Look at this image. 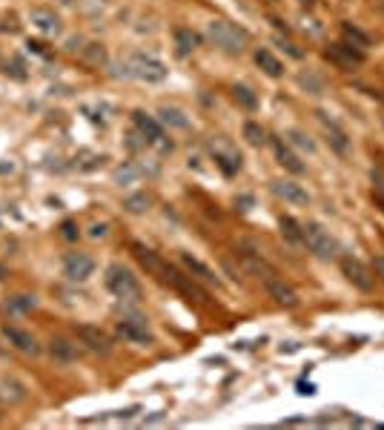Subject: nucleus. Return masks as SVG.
Segmentation results:
<instances>
[{"instance_id":"nucleus-7","label":"nucleus","mask_w":384,"mask_h":430,"mask_svg":"<svg viewBox=\"0 0 384 430\" xmlns=\"http://www.w3.org/2000/svg\"><path fill=\"white\" fill-rule=\"evenodd\" d=\"M341 273L347 276V281H350V284L359 287L361 293H370V290H373V281H376L373 270L367 267V264H361L359 259L344 256V259H341Z\"/></svg>"},{"instance_id":"nucleus-25","label":"nucleus","mask_w":384,"mask_h":430,"mask_svg":"<svg viewBox=\"0 0 384 430\" xmlns=\"http://www.w3.org/2000/svg\"><path fill=\"white\" fill-rule=\"evenodd\" d=\"M213 158H215V164L224 169V175H235L238 169H241V155H235V152L213 150Z\"/></svg>"},{"instance_id":"nucleus-23","label":"nucleus","mask_w":384,"mask_h":430,"mask_svg":"<svg viewBox=\"0 0 384 430\" xmlns=\"http://www.w3.org/2000/svg\"><path fill=\"white\" fill-rule=\"evenodd\" d=\"M158 121L164 126H172V130H189V118L175 106H161L158 109Z\"/></svg>"},{"instance_id":"nucleus-15","label":"nucleus","mask_w":384,"mask_h":430,"mask_svg":"<svg viewBox=\"0 0 384 430\" xmlns=\"http://www.w3.org/2000/svg\"><path fill=\"white\" fill-rule=\"evenodd\" d=\"M29 23L35 26L40 35H49V38L60 32V21H58V14L52 9H32L29 12Z\"/></svg>"},{"instance_id":"nucleus-24","label":"nucleus","mask_w":384,"mask_h":430,"mask_svg":"<svg viewBox=\"0 0 384 430\" xmlns=\"http://www.w3.org/2000/svg\"><path fill=\"white\" fill-rule=\"evenodd\" d=\"M341 38H344V43H350V46H356V49H367V46H370V35H367V32H361L356 23H341Z\"/></svg>"},{"instance_id":"nucleus-31","label":"nucleus","mask_w":384,"mask_h":430,"mask_svg":"<svg viewBox=\"0 0 384 430\" xmlns=\"http://www.w3.org/2000/svg\"><path fill=\"white\" fill-rule=\"evenodd\" d=\"M123 206H126V210H130V213H147L149 210V195H143V193H135V195H126L123 198Z\"/></svg>"},{"instance_id":"nucleus-20","label":"nucleus","mask_w":384,"mask_h":430,"mask_svg":"<svg viewBox=\"0 0 384 430\" xmlns=\"http://www.w3.org/2000/svg\"><path fill=\"white\" fill-rule=\"evenodd\" d=\"M276 158H278V164H281L287 172H293V175H301L304 169H307V167L301 164V158H298L290 147H287L284 141H276Z\"/></svg>"},{"instance_id":"nucleus-30","label":"nucleus","mask_w":384,"mask_h":430,"mask_svg":"<svg viewBox=\"0 0 384 430\" xmlns=\"http://www.w3.org/2000/svg\"><path fill=\"white\" fill-rule=\"evenodd\" d=\"M84 60H89L92 67H104V63H106L104 43H86V46H84Z\"/></svg>"},{"instance_id":"nucleus-10","label":"nucleus","mask_w":384,"mask_h":430,"mask_svg":"<svg viewBox=\"0 0 384 430\" xmlns=\"http://www.w3.org/2000/svg\"><path fill=\"white\" fill-rule=\"evenodd\" d=\"M75 336L81 339V344H84L86 350H92V353H101V356L112 353V342H109V336H106L101 327L77 324V327H75Z\"/></svg>"},{"instance_id":"nucleus-16","label":"nucleus","mask_w":384,"mask_h":430,"mask_svg":"<svg viewBox=\"0 0 384 430\" xmlns=\"http://www.w3.org/2000/svg\"><path fill=\"white\" fill-rule=\"evenodd\" d=\"M181 264L187 267V273H189L192 278H198V281H204V284H218L215 270H213L210 264H204L201 259L189 256V252H181Z\"/></svg>"},{"instance_id":"nucleus-40","label":"nucleus","mask_w":384,"mask_h":430,"mask_svg":"<svg viewBox=\"0 0 384 430\" xmlns=\"http://www.w3.org/2000/svg\"><path fill=\"white\" fill-rule=\"evenodd\" d=\"M298 3H301V6H307V9H310V6H315V0H298Z\"/></svg>"},{"instance_id":"nucleus-39","label":"nucleus","mask_w":384,"mask_h":430,"mask_svg":"<svg viewBox=\"0 0 384 430\" xmlns=\"http://www.w3.org/2000/svg\"><path fill=\"white\" fill-rule=\"evenodd\" d=\"M298 393H307V396H310V393H315V390H313V385H298Z\"/></svg>"},{"instance_id":"nucleus-42","label":"nucleus","mask_w":384,"mask_h":430,"mask_svg":"<svg viewBox=\"0 0 384 430\" xmlns=\"http://www.w3.org/2000/svg\"><path fill=\"white\" fill-rule=\"evenodd\" d=\"M0 419H3V402H0Z\"/></svg>"},{"instance_id":"nucleus-26","label":"nucleus","mask_w":384,"mask_h":430,"mask_svg":"<svg viewBox=\"0 0 384 430\" xmlns=\"http://www.w3.org/2000/svg\"><path fill=\"white\" fill-rule=\"evenodd\" d=\"M232 98H235V104L238 106H244V109H259V98H255V92L250 89V86H241V84H235L232 86Z\"/></svg>"},{"instance_id":"nucleus-14","label":"nucleus","mask_w":384,"mask_h":430,"mask_svg":"<svg viewBox=\"0 0 384 430\" xmlns=\"http://www.w3.org/2000/svg\"><path fill=\"white\" fill-rule=\"evenodd\" d=\"M46 350H49V359L58 364H72V361L81 359V347L69 339H52Z\"/></svg>"},{"instance_id":"nucleus-18","label":"nucleus","mask_w":384,"mask_h":430,"mask_svg":"<svg viewBox=\"0 0 384 430\" xmlns=\"http://www.w3.org/2000/svg\"><path fill=\"white\" fill-rule=\"evenodd\" d=\"M241 267H244V273L247 276H255V278H261V281H267L269 276H276V270L269 267L261 256H255V252H241Z\"/></svg>"},{"instance_id":"nucleus-3","label":"nucleus","mask_w":384,"mask_h":430,"mask_svg":"<svg viewBox=\"0 0 384 430\" xmlns=\"http://www.w3.org/2000/svg\"><path fill=\"white\" fill-rule=\"evenodd\" d=\"M301 244L307 247L313 256L318 259H335V252H339V244H335V238L322 227L315 224V221H307V224H301Z\"/></svg>"},{"instance_id":"nucleus-21","label":"nucleus","mask_w":384,"mask_h":430,"mask_svg":"<svg viewBox=\"0 0 384 430\" xmlns=\"http://www.w3.org/2000/svg\"><path fill=\"white\" fill-rule=\"evenodd\" d=\"M26 399V387L14 379H0V402L3 405H21Z\"/></svg>"},{"instance_id":"nucleus-12","label":"nucleus","mask_w":384,"mask_h":430,"mask_svg":"<svg viewBox=\"0 0 384 430\" xmlns=\"http://www.w3.org/2000/svg\"><path fill=\"white\" fill-rule=\"evenodd\" d=\"M3 336H6V342H9L14 350H21V353H26V356H38V353H40V344L35 342V336H32V333H26V330H21V327L6 324V327H3Z\"/></svg>"},{"instance_id":"nucleus-33","label":"nucleus","mask_w":384,"mask_h":430,"mask_svg":"<svg viewBox=\"0 0 384 430\" xmlns=\"http://www.w3.org/2000/svg\"><path fill=\"white\" fill-rule=\"evenodd\" d=\"M109 112H112V109H109L106 104L84 106V115H86V118H92V121H101V123H106V121H109Z\"/></svg>"},{"instance_id":"nucleus-1","label":"nucleus","mask_w":384,"mask_h":430,"mask_svg":"<svg viewBox=\"0 0 384 430\" xmlns=\"http://www.w3.org/2000/svg\"><path fill=\"white\" fill-rule=\"evenodd\" d=\"M206 38L227 55L244 52V46H247V32L238 29L235 23H227V21H210L206 23Z\"/></svg>"},{"instance_id":"nucleus-11","label":"nucleus","mask_w":384,"mask_h":430,"mask_svg":"<svg viewBox=\"0 0 384 430\" xmlns=\"http://www.w3.org/2000/svg\"><path fill=\"white\" fill-rule=\"evenodd\" d=\"M264 287H267L269 298H273L278 307H287V310L298 307V293L293 290V284H287V281H284L278 273H276V276H269V278L264 281Z\"/></svg>"},{"instance_id":"nucleus-13","label":"nucleus","mask_w":384,"mask_h":430,"mask_svg":"<svg viewBox=\"0 0 384 430\" xmlns=\"http://www.w3.org/2000/svg\"><path fill=\"white\" fill-rule=\"evenodd\" d=\"M269 189H273L276 198H281L287 204H296V206H307L310 204L307 189H301V184H296V181H273V184H269Z\"/></svg>"},{"instance_id":"nucleus-38","label":"nucleus","mask_w":384,"mask_h":430,"mask_svg":"<svg viewBox=\"0 0 384 430\" xmlns=\"http://www.w3.org/2000/svg\"><path fill=\"white\" fill-rule=\"evenodd\" d=\"M26 46H29V49H32V52H38L40 58H49V52H46V49H43V46H40V43H35V40H29Z\"/></svg>"},{"instance_id":"nucleus-19","label":"nucleus","mask_w":384,"mask_h":430,"mask_svg":"<svg viewBox=\"0 0 384 430\" xmlns=\"http://www.w3.org/2000/svg\"><path fill=\"white\" fill-rule=\"evenodd\" d=\"M172 38H175V52H178L181 58L192 55V52L198 49V43H201V38H198L192 29H187V26H178V29H175V35H172Z\"/></svg>"},{"instance_id":"nucleus-6","label":"nucleus","mask_w":384,"mask_h":430,"mask_svg":"<svg viewBox=\"0 0 384 430\" xmlns=\"http://www.w3.org/2000/svg\"><path fill=\"white\" fill-rule=\"evenodd\" d=\"M115 333H118V339L132 342V344H149L152 342L147 318H141V315H123L121 322L115 324Z\"/></svg>"},{"instance_id":"nucleus-34","label":"nucleus","mask_w":384,"mask_h":430,"mask_svg":"<svg viewBox=\"0 0 384 430\" xmlns=\"http://www.w3.org/2000/svg\"><path fill=\"white\" fill-rule=\"evenodd\" d=\"M60 235L67 238V241H75V238H77V224H75V221H63V224H60Z\"/></svg>"},{"instance_id":"nucleus-29","label":"nucleus","mask_w":384,"mask_h":430,"mask_svg":"<svg viewBox=\"0 0 384 430\" xmlns=\"http://www.w3.org/2000/svg\"><path fill=\"white\" fill-rule=\"evenodd\" d=\"M138 178H141V169H138L135 164H123V167L115 169V184H121V187H130V184H135Z\"/></svg>"},{"instance_id":"nucleus-35","label":"nucleus","mask_w":384,"mask_h":430,"mask_svg":"<svg viewBox=\"0 0 384 430\" xmlns=\"http://www.w3.org/2000/svg\"><path fill=\"white\" fill-rule=\"evenodd\" d=\"M373 273H376V278L384 284V256H376V261H373Z\"/></svg>"},{"instance_id":"nucleus-28","label":"nucleus","mask_w":384,"mask_h":430,"mask_svg":"<svg viewBox=\"0 0 384 430\" xmlns=\"http://www.w3.org/2000/svg\"><path fill=\"white\" fill-rule=\"evenodd\" d=\"M35 307H38L35 296H12L6 301V310L9 313H29V310H35Z\"/></svg>"},{"instance_id":"nucleus-32","label":"nucleus","mask_w":384,"mask_h":430,"mask_svg":"<svg viewBox=\"0 0 384 430\" xmlns=\"http://www.w3.org/2000/svg\"><path fill=\"white\" fill-rule=\"evenodd\" d=\"M244 138H247V143H250V147H261V143L267 141V132L261 130V126L259 123H244Z\"/></svg>"},{"instance_id":"nucleus-4","label":"nucleus","mask_w":384,"mask_h":430,"mask_svg":"<svg viewBox=\"0 0 384 430\" xmlns=\"http://www.w3.org/2000/svg\"><path fill=\"white\" fill-rule=\"evenodd\" d=\"M126 75L130 77H138V81H143V84H161V81H167V75H169V69H167V63L164 60H158L155 55H132L130 60H126Z\"/></svg>"},{"instance_id":"nucleus-17","label":"nucleus","mask_w":384,"mask_h":430,"mask_svg":"<svg viewBox=\"0 0 384 430\" xmlns=\"http://www.w3.org/2000/svg\"><path fill=\"white\" fill-rule=\"evenodd\" d=\"M318 121H322V126H324L330 147H333L335 152H339V155H350V138L344 135V130H339V126H335L333 121H327L324 112H318Z\"/></svg>"},{"instance_id":"nucleus-8","label":"nucleus","mask_w":384,"mask_h":430,"mask_svg":"<svg viewBox=\"0 0 384 430\" xmlns=\"http://www.w3.org/2000/svg\"><path fill=\"white\" fill-rule=\"evenodd\" d=\"M324 55H327L330 63H335V67L344 69V72L356 69V67H361V63H364V52L356 49V46L344 43V40H341V43H330V49H327Z\"/></svg>"},{"instance_id":"nucleus-41","label":"nucleus","mask_w":384,"mask_h":430,"mask_svg":"<svg viewBox=\"0 0 384 430\" xmlns=\"http://www.w3.org/2000/svg\"><path fill=\"white\" fill-rule=\"evenodd\" d=\"M3 278H6V267H3V264H0V281H3Z\"/></svg>"},{"instance_id":"nucleus-37","label":"nucleus","mask_w":384,"mask_h":430,"mask_svg":"<svg viewBox=\"0 0 384 430\" xmlns=\"http://www.w3.org/2000/svg\"><path fill=\"white\" fill-rule=\"evenodd\" d=\"M290 138H293V141H296V143H298V147H307V150H313V143H310V141H307V138H304V135H301V132H293V135H290Z\"/></svg>"},{"instance_id":"nucleus-27","label":"nucleus","mask_w":384,"mask_h":430,"mask_svg":"<svg viewBox=\"0 0 384 430\" xmlns=\"http://www.w3.org/2000/svg\"><path fill=\"white\" fill-rule=\"evenodd\" d=\"M278 227H281V235L287 238V241H293V244H301V224H298L296 218H290V215H281Z\"/></svg>"},{"instance_id":"nucleus-22","label":"nucleus","mask_w":384,"mask_h":430,"mask_svg":"<svg viewBox=\"0 0 384 430\" xmlns=\"http://www.w3.org/2000/svg\"><path fill=\"white\" fill-rule=\"evenodd\" d=\"M255 63H259L261 72L269 75V77H281L284 75V63L269 49H255Z\"/></svg>"},{"instance_id":"nucleus-9","label":"nucleus","mask_w":384,"mask_h":430,"mask_svg":"<svg viewBox=\"0 0 384 430\" xmlns=\"http://www.w3.org/2000/svg\"><path fill=\"white\" fill-rule=\"evenodd\" d=\"M63 276L75 284L89 281L95 276V261L89 256H84V252H69V256L63 259Z\"/></svg>"},{"instance_id":"nucleus-5","label":"nucleus","mask_w":384,"mask_h":430,"mask_svg":"<svg viewBox=\"0 0 384 430\" xmlns=\"http://www.w3.org/2000/svg\"><path fill=\"white\" fill-rule=\"evenodd\" d=\"M132 121H135V126H138V132L143 135V143H149V147H158L161 152H172V141H167L161 121H155L152 115L143 112V109H135Z\"/></svg>"},{"instance_id":"nucleus-2","label":"nucleus","mask_w":384,"mask_h":430,"mask_svg":"<svg viewBox=\"0 0 384 430\" xmlns=\"http://www.w3.org/2000/svg\"><path fill=\"white\" fill-rule=\"evenodd\" d=\"M104 281H106V290L115 298H121V301H141V296H143L138 278L123 264H109Z\"/></svg>"},{"instance_id":"nucleus-36","label":"nucleus","mask_w":384,"mask_h":430,"mask_svg":"<svg viewBox=\"0 0 384 430\" xmlns=\"http://www.w3.org/2000/svg\"><path fill=\"white\" fill-rule=\"evenodd\" d=\"M89 235H92V238H104V235H106V224H92V227H89Z\"/></svg>"}]
</instances>
